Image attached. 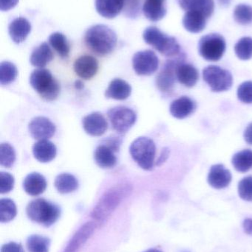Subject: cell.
I'll return each mask as SVG.
<instances>
[{
	"mask_svg": "<svg viewBox=\"0 0 252 252\" xmlns=\"http://www.w3.org/2000/svg\"><path fill=\"white\" fill-rule=\"evenodd\" d=\"M116 34L109 27L96 25L90 27L84 35L87 48L99 56H105L115 50L117 45Z\"/></svg>",
	"mask_w": 252,
	"mask_h": 252,
	"instance_id": "1",
	"label": "cell"
},
{
	"mask_svg": "<svg viewBox=\"0 0 252 252\" xmlns=\"http://www.w3.org/2000/svg\"><path fill=\"white\" fill-rule=\"evenodd\" d=\"M131 190L130 185H120L107 191L92 211V218L98 222L105 221L121 201L130 195Z\"/></svg>",
	"mask_w": 252,
	"mask_h": 252,
	"instance_id": "2",
	"label": "cell"
},
{
	"mask_svg": "<svg viewBox=\"0 0 252 252\" xmlns=\"http://www.w3.org/2000/svg\"><path fill=\"white\" fill-rule=\"evenodd\" d=\"M143 38L146 44L166 57L175 58L181 55L180 46L176 38L167 35L156 27L146 28L144 31Z\"/></svg>",
	"mask_w": 252,
	"mask_h": 252,
	"instance_id": "3",
	"label": "cell"
},
{
	"mask_svg": "<svg viewBox=\"0 0 252 252\" xmlns=\"http://www.w3.org/2000/svg\"><path fill=\"white\" fill-rule=\"evenodd\" d=\"M30 84L47 101L56 100L60 94L61 86L59 81L48 69L38 68L35 69L30 76Z\"/></svg>",
	"mask_w": 252,
	"mask_h": 252,
	"instance_id": "4",
	"label": "cell"
},
{
	"mask_svg": "<svg viewBox=\"0 0 252 252\" xmlns=\"http://www.w3.org/2000/svg\"><path fill=\"white\" fill-rule=\"evenodd\" d=\"M27 216L33 221L44 226H50L60 217V208L56 204L43 199L33 200L27 206Z\"/></svg>",
	"mask_w": 252,
	"mask_h": 252,
	"instance_id": "5",
	"label": "cell"
},
{
	"mask_svg": "<svg viewBox=\"0 0 252 252\" xmlns=\"http://www.w3.org/2000/svg\"><path fill=\"white\" fill-rule=\"evenodd\" d=\"M132 158L145 170H152L155 164L156 146L150 138L141 136L132 142L130 146Z\"/></svg>",
	"mask_w": 252,
	"mask_h": 252,
	"instance_id": "6",
	"label": "cell"
},
{
	"mask_svg": "<svg viewBox=\"0 0 252 252\" xmlns=\"http://www.w3.org/2000/svg\"><path fill=\"white\" fill-rule=\"evenodd\" d=\"M225 38L218 33H210L204 35L198 44L199 53L205 60L217 62L226 51Z\"/></svg>",
	"mask_w": 252,
	"mask_h": 252,
	"instance_id": "7",
	"label": "cell"
},
{
	"mask_svg": "<svg viewBox=\"0 0 252 252\" xmlns=\"http://www.w3.org/2000/svg\"><path fill=\"white\" fill-rule=\"evenodd\" d=\"M203 77L212 91H227L233 84V77L229 71L217 66H209L203 71Z\"/></svg>",
	"mask_w": 252,
	"mask_h": 252,
	"instance_id": "8",
	"label": "cell"
},
{
	"mask_svg": "<svg viewBox=\"0 0 252 252\" xmlns=\"http://www.w3.org/2000/svg\"><path fill=\"white\" fill-rule=\"evenodd\" d=\"M108 116L114 130L120 134L127 133L137 120L136 112L125 106H117L109 109Z\"/></svg>",
	"mask_w": 252,
	"mask_h": 252,
	"instance_id": "9",
	"label": "cell"
},
{
	"mask_svg": "<svg viewBox=\"0 0 252 252\" xmlns=\"http://www.w3.org/2000/svg\"><path fill=\"white\" fill-rule=\"evenodd\" d=\"M183 62L182 55L176 59H170L164 63L161 72L156 78V85L158 90L164 93H170L174 89L176 78V69L180 62Z\"/></svg>",
	"mask_w": 252,
	"mask_h": 252,
	"instance_id": "10",
	"label": "cell"
},
{
	"mask_svg": "<svg viewBox=\"0 0 252 252\" xmlns=\"http://www.w3.org/2000/svg\"><path fill=\"white\" fill-rule=\"evenodd\" d=\"M159 66L158 56L152 50L138 52L133 58V67L139 75H150L156 72Z\"/></svg>",
	"mask_w": 252,
	"mask_h": 252,
	"instance_id": "11",
	"label": "cell"
},
{
	"mask_svg": "<svg viewBox=\"0 0 252 252\" xmlns=\"http://www.w3.org/2000/svg\"><path fill=\"white\" fill-rule=\"evenodd\" d=\"M30 133L36 140L49 139L56 133L55 124L48 118L36 117L34 118L28 126Z\"/></svg>",
	"mask_w": 252,
	"mask_h": 252,
	"instance_id": "12",
	"label": "cell"
},
{
	"mask_svg": "<svg viewBox=\"0 0 252 252\" xmlns=\"http://www.w3.org/2000/svg\"><path fill=\"white\" fill-rule=\"evenodd\" d=\"M83 128L87 134L93 136H101L108 130L106 118L99 112H93L84 117L82 120Z\"/></svg>",
	"mask_w": 252,
	"mask_h": 252,
	"instance_id": "13",
	"label": "cell"
},
{
	"mask_svg": "<svg viewBox=\"0 0 252 252\" xmlns=\"http://www.w3.org/2000/svg\"><path fill=\"white\" fill-rule=\"evenodd\" d=\"M232 173L221 164H215L209 172V185L215 189H221L227 188L232 182Z\"/></svg>",
	"mask_w": 252,
	"mask_h": 252,
	"instance_id": "14",
	"label": "cell"
},
{
	"mask_svg": "<svg viewBox=\"0 0 252 252\" xmlns=\"http://www.w3.org/2000/svg\"><path fill=\"white\" fill-rule=\"evenodd\" d=\"M74 71L79 78L89 80L94 77L99 69V63L96 59L88 55L80 56L75 61Z\"/></svg>",
	"mask_w": 252,
	"mask_h": 252,
	"instance_id": "15",
	"label": "cell"
},
{
	"mask_svg": "<svg viewBox=\"0 0 252 252\" xmlns=\"http://www.w3.org/2000/svg\"><path fill=\"white\" fill-rule=\"evenodd\" d=\"M96 223L94 222H87L84 223L78 230L75 232L72 239L65 248L63 252H76L81 248V246L85 244L94 232Z\"/></svg>",
	"mask_w": 252,
	"mask_h": 252,
	"instance_id": "16",
	"label": "cell"
},
{
	"mask_svg": "<svg viewBox=\"0 0 252 252\" xmlns=\"http://www.w3.org/2000/svg\"><path fill=\"white\" fill-rule=\"evenodd\" d=\"M196 103L186 96L176 99L170 105V112L176 119L183 120L194 113Z\"/></svg>",
	"mask_w": 252,
	"mask_h": 252,
	"instance_id": "17",
	"label": "cell"
},
{
	"mask_svg": "<svg viewBox=\"0 0 252 252\" xmlns=\"http://www.w3.org/2000/svg\"><path fill=\"white\" fill-rule=\"evenodd\" d=\"M31 31V23L28 19L24 17H18L13 19L8 27L9 35L16 44L23 42Z\"/></svg>",
	"mask_w": 252,
	"mask_h": 252,
	"instance_id": "18",
	"label": "cell"
},
{
	"mask_svg": "<svg viewBox=\"0 0 252 252\" xmlns=\"http://www.w3.org/2000/svg\"><path fill=\"white\" fill-rule=\"evenodd\" d=\"M57 154L56 145L48 139L38 140L33 146V154L37 161L47 163L54 159Z\"/></svg>",
	"mask_w": 252,
	"mask_h": 252,
	"instance_id": "19",
	"label": "cell"
},
{
	"mask_svg": "<svg viewBox=\"0 0 252 252\" xmlns=\"http://www.w3.org/2000/svg\"><path fill=\"white\" fill-rule=\"evenodd\" d=\"M126 0H96V11L107 19H114L124 8Z\"/></svg>",
	"mask_w": 252,
	"mask_h": 252,
	"instance_id": "20",
	"label": "cell"
},
{
	"mask_svg": "<svg viewBox=\"0 0 252 252\" xmlns=\"http://www.w3.org/2000/svg\"><path fill=\"white\" fill-rule=\"evenodd\" d=\"M132 93V87L127 81L115 78L109 83V87L105 91L107 98L116 100H127Z\"/></svg>",
	"mask_w": 252,
	"mask_h": 252,
	"instance_id": "21",
	"label": "cell"
},
{
	"mask_svg": "<svg viewBox=\"0 0 252 252\" xmlns=\"http://www.w3.org/2000/svg\"><path fill=\"white\" fill-rule=\"evenodd\" d=\"M115 153L116 152L105 143L101 144L95 150V161L102 168H112L118 161Z\"/></svg>",
	"mask_w": 252,
	"mask_h": 252,
	"instance_id": "22",
	"label": "cell"
},
{
	"mask_svg": "<svg viewBox=\"0 0 252 252\" xmlns=\"http://www.w3.org/2000/svg\"><path fill=\"white\" fill-rule=\"evenodd\" d=\"M23 188L25 192L32 196L41 195L47 188V181L38 173H31L24 179Z\"/></svg>",
	"mask_w": 252,
	"mask_h": 252,
	"instance_id": "23",
	"label": "cell"
},
{
	"mask_svg": "<svg viewBox=\"0 0 252 252\" xmlns=\"http://www.w3.org/2000/svg\"><path fill=\"white\" fill-rule=\"evenodd\" d=\"M176 78L179 83L191 88L198 82L199 73L195 66L182 62L179 63L176 69Z\"/></svg>",
	"mask_w": 252,
	"mask_h": 252,
	"instance_id": "24",
	"label": "cell"
},
{
	"mask_svg": "<svg viewBox=\"0 0 252 252\" xmlns=\"http://www.w3.org/2000/svg\"><path fill=\"white\" fill-rule=\"evenodd\" d=\"M179 4L185 11L199 12L207 19L215 10L214 0H179Z\"/></svg>",
	"mask_w": 252,
	"mask_h": 252,
	"instance_id": "25",
	"label": "cell"
},
{
	"mask_svg": "<svg viewBox=\"0 0 252 252\" xmlns=\"http://www.w3.org/2000/svg\"><path fill=\"white\" fill-rule=\"evenodd\" d=\"M166 0H144L142 10L146 19L151 22H158L167 14Z\"/></svg>",
	"mask_w": 252,
	"mask_h": 252,
	"instance_id": "26",
	"label": "cell"
},
{
	"mask_svg": "<svg viewBox=\"0 0 252 252\" xmlns=\"http://www.w3.org/2000/svg\"><path fill=\"white\" fill-rule=\"evenodd\" d=\"M207 18L199 12L187 11L183 18L185 29L192 33L202 32L207 25Z\"/></svg>",
	"mask_w": 252,
	"mask_h": 252,
	"instance_id": "27",
	"label": "cell"
},
{
	"mask_svg": "<svg viewBox=\"0 0 252 252\" xmlns=\"http://www.w3.org/2000/svg\"><path fill=\"white\" fill-rule=\"evenodd\" d=\"M53 59V53L47 43L44 42L34 49L30 62L35 67L44 68Z\"/></svg>",
	"mask_w": 252,
	"mask_h": 252,
	"instance_id": "28",
	"label": "cell"
},
{
	"mask_svg": "<svg viewBox=\"0 0 252 252\" xmlns=\"http://www.w3.org/2000/svg\"><path fill=\"white\" fill-rule=\"evenodd\" d=\"M54 185L59 193L68 194L78 189V182L73 175L61 173L55 179Z\"/></svg>",
	"mask_w": 252,
	"mask_h": 252,
	"instance_id": "29",
	"label": "cell"
},
{
	"mask_svg": "<svg viewBox=\"0 0 252 252\" xmlns=\"http://www.w3.org/2000/svg\"><path fill=\"white\" fill-rule=\"evenodd\" d=\"M49 44L62 59H66L69 56L71 47L64 34L59 32L51 34L49 37Z\"/></svg>",
	"mask_w": 252,
	"mask_h": 252,
	"instance_id": "30",
	"label": "cell"
},
{
	"mask_svg": "<svg viewBox=\"0 0 252 252\" xmlns=\"http://www.w3.org/2000/svg\"><path fill=\"white\" fill-rule=\"evenodd\" d=\"M232 165L237 171L247 173L252 167V150H243L235 154L232 157Z\"/></svg>",
	"mask_w": 252,
	"mask_h": 252,
	"instance_id": "31",
	"label": "cell"
},
{
	"mask_svg": "<svg viewBox=\"0 0 252 252\" xmlns=\"http://www.w3.org/2000/svg\"><path fill=\"white\" fill-rule=\"evenodd\" d=\"M18 75L16 66L11 62H3L0 64V84L7 86L13 83Z\"/></svg>",
	"mask_w": 252,
	"mask_h": 252,
	"instance_id": "32",
	"label": "cell"
},
{
	"mask_svg": "<svg viewBox=\"0 0 252 252\" xmlns=\"http://www.w3.org/2000/svg\"><path fill=\"white\" fill-rule=\"evenodd\" d=\"M50 241L49 238L41 235H31L27 241L29 252H48Z\"/></svg>",
	"mask_w": 252,
	"mask_h": 252,
	"instance_id": "33",
	"label": "cell"
},
{
	"mask_svg": "<svg viewBox=\"0 0 252 252\" xmlns=\"http://www.w3.org/2000/svg\"><path fill=\"white\" fill-rule=\"evenodd\" d=\"M17 210L16 204L9 198H2L0 201V221L7 223L16 217Z\"/></svg>",
	"mask_w": 252,
	"mask_h": 252,
	"instance_id": "34",
	"label": "cell"
},
{
	"mask_svg": "<svg viewBox=\"0 0 252 252\" xmlns=\"http://www.w3.org/2000/svg\"><path fill=\"white\" fill-rule=\"evenodd\" d=\"M235 52L238 59L243 61L252 59V38L244 37L235 46Z\"/></svg>",
	"mask_w": 252,
	"mask_h": 252,
	"instance_id": "35",
	"label": "cell"
},
{
	"mask_svg": "<svg viewBox=\"0 0 252 252\" xmlns=\"http://www.w3.org/2000/svg\"><path fill=\"white\" fill-rule=\"evenodd\" d=\"M234 19L241 25L252 23V7L246 4H240L234 10Z\"/></svg>",
	"mask_w": 252,
	"mask_h": 252,
	"instance_id": "36",
	"label": "cell"
},
{
	"mask_svg": "<svg viewBox=\"0 0 252 252\" xmlns=\"http://www.w3.org/2000/svg\"><path fill=\"white\" fill-rule=\"evenodd\" d=\"M16 161V153L13 146L7 142L0 145V164L3 167L10 168Z\"/></svg>",
	"mask_w": 252,
	"mask_h": 252,
	"instance_id": "37",
	"label": "cell"
},
{
	"mask_svg": "<svg viewBox=\"0 0 252 252\" xmlns=\"http://www.w3.org/2000/svg\"><path fill=\"white\" fill-rule=\"evenodd\" d=\"M238 190L240 198L252 202V176L244 178L238 184Z\"/></svg>",
	"mask_w": 252,
	"mask_h": 252,
	"instance_id": "38",
	"label": "cell"
},
{
	"mask_svg": "<svg viewBox=\"0 0 252 252\" xmlns=\"http://www.w3.org/2000/svg\"><path fill=\"white\" fill-rule=\"evenodd\" d=\"M238 97L242 103H252V81H245L238 87Z\"/></svg>",
	"mask_w": 252,
	"mask_h": 252,
	"instance_id": "39",
	"label": "cell"
},
{
	"mask_svg": "<svg viewBox=\"0 0 252 252\" xmlns=\"http://www.w3.org/2000/svg\"><path fill=\"white\" fill-rule=\"evenodd\" d=\"M14 187V178L9 173H0V193L5 194L10 192Z\"/></svg>",
	"mask_w": 252,
	"mask_h": 252,
	"instance_id": "40",
	"label": "cell"
},
{
	"mask_svg": "<svg viewBox=\"0 0 252 252\" xmlns=\"http://www.w3.org/2000/svg\"><path fill=\"white\" fill-rule=\"evenodd\" d=\"M141 0H126L124 11L128 17H137L140 10Z\"/></svg>",
	"mask_w": 252,
	"mask_h": 252,
	"instance_id": "41",
	"label": "cell"
},
{
	"mask_svg": "<svg viewBox=\"0 0 252 252\" xmlns=\"http://www.w3.org/2000/svg\"><path fill=\"white\" fill-rule=\"evenodd\" d=\"M1 252H25V251L21 244L10 242L1 247Z\"/></svg>",
	"mask_w": 252,
	"mask_h": 252,
	"instance_id": "42",
	"label": "cell"
},
{
	"mask_svg": "<svg viewBox=\"0 0 252 252\" xmlns=\"http://www.w3.org/2000/svg\"><path fill=\"white\" fill-rule=\"evenodd\" d=\"M121 142H122V140H121V138L118 137V136H112V137L108 138L105 140V144L109 146V148H112L115 152H117L119 150Z\"/></svg>",
	"mask_w": 252,
	"mask_h": 252,
	"instance_id": "43",
	"label": "cell"
},
{
	"mask_svg": "<svg viewBox=\"0 0 252 252\" xmlns=\"http://www.w3.org/2000/svg\"><path fill=\"white\" fill-rule=\"evenodd\" d=\"M19 2V0H0V10L7 11L13 8Z\"/></svg>",
	"mask_w": 252,
	"mask_h": 252,
	"instance_id": "44",
	"label": "cell"
},
{
	"mask_svg": "<svg viewBox=\"0 0 252 252\" xmlns=\"http://www.w3.org/2000/svg\"><path fill=\"white\" fill-rule=\"evenodd\" d=\"M169 155H170V150L168 148H164L162 151H161V156H160L159 158H158L156 162H155V164L157 166H161V164H164L167 161V158H168Z\"/></svg>",
	"mask_w": 252,
	"mask_h": 252,
	"instance_id": "45",
	"label": "cell"
},
{
	"mask_svg": "<svg viewBox=\"0 0 252 252\" xmlns=\"http://www.w3.org/2000/svg\"><path fill=\"white\" fill-rule=\"evenodd\" d=\"M243 227H244V232L247 235L252 236V219H245L243 223Z\"/></svg>",
	"mask_w": 252,
	"mask_h": 252,
	"instance_id": "46",
	"label": "cell"
},
{
	"mask_svg": "<svg viewBox=\"0 0 252 252\" xmlns=\"http://www.w3.org/2000/svg\"><path fill=\"white\" fill-rule=\"evenodd\" d=\"M244 136L246 142L252 145V123L247 126L244 131Z\"/></svg>",
	"mask_w": 252,
	"mask_h": 252,
	"instance_id": "47",
	"label": "cell"
},
{
	"mask_svg": "<svg viewBox=\"0 0 252 252\" xmlns=\"http://www.w3.org/2000/svg\"><path fill=\"white\" fill-rule=\"evenodd\" d=\"M74 87H75V90H82L84 87V83H83L81 80H77V81H75V83H74Z\"/></svg>",
	"mask_w": 252,
	"mask_h": 252,
	"instance_id": "48",
	"label": "cell"
},
{
	"mask_svg": "<svg viewBox=\"0 0 252 252\" xmlns=\"http://www.w3.org/2000/svg\"><path fill=\"white\" fill-rule=\"evenodd\" d=\"M232 0H219V2L222 5L227 6L231 3Z\"/></svg>",
	"mask_w": 252,
	"mask_h": 252,
	"instance_id": "49",
	"label": "cell"
},
{
	"mask_svg": "<svg viewBox=\"0 0 252 252\" xmlns=\"http://www.w3.org/2000/svg\"><path fill=\"white\" fill-rule=\"evenodd\" d=\"M144 252H162L160 250H156V249H151V250H147V251Z\"/></svg>",
	"mask_w": 252,
	"mask_h": 252,
	"instance_id": "50",
	"label": "cell"
},
{
	"mask_svg": "<svg viewBox=\"0 0 252 252\" xmlns=\"http://www.w3.org/2000/svg\"><path fill=\"white\" fill-rule=\"evenodd\" d=\"M180 252H190L189 251H186V250H183V251Z\"/></svg>",
	"mask_w": 252,
	"mask_h": 252,
	"instance_id": "51",
	"label": "cell"
}]
</instances>
